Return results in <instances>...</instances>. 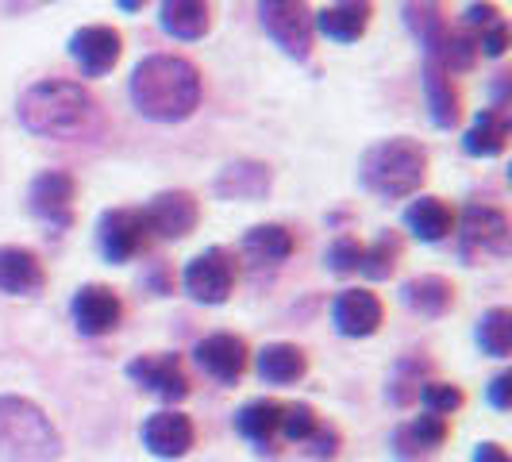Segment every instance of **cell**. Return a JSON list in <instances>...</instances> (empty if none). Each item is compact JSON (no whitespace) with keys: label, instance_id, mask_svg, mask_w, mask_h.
I'll return each instance as SVG.
<instances>
[{"label":"cell","instance_id":"obj_1","mask_svg":"<svg viewBox=\"0 0 512 462\" xmlns=\"http://www.w3.org/2000/svg\"><path fill=\"white\" fill-rule=\"evenodd\" d=\"M20 124L39 139L77 143V139H97L104 131L101 101L81 85L66 77L35 81L20 97Z\"/></svg>","mask_w":512,"mask_h":462},{"label":"cell","instance_id":"obj_2","mask_svg":"<svg viewBox=\"0 0 512 462\" xmlns=\"http://www.w3.org/2000/svg\"><path fill=\"white\" fill-rule=\"evenodd\" d=\"M128 93L139 116L158 120V124H178V120H189L197 112L205 81H201V70L189 58L151 54L131 70Z\"/></svg>","mask_w":512,"mask_h":462},{"label":"cell","instance_id":"obj_3","mask_svg":"<svg viewBox=\"0 0 512 462\" xmlns=\"http://www.w3.org/2000/svg\"><path fill=\"white\" fill-rule=\"evenodd\" d=\"M359 178L382 201L412 197L424 185V178H428V151L416 139H385V143H374L370 151L362 154Z\"/></svg>","mask_w":512,"mask_h":462},{"label":"cell","instance_id":"obj_4","mask_svg":"<svg viewBox=\"0 0 512 462\" xmlns=\"http://www.w3.org/2000/svg\"><path fill=\"white\" fill-rule=\"evenodd\" d=\"M0 459L4 462H58L62 436L51 416L27 397H0Z\"/></svg>","mask_w":512,"mask_h":462},{"label":"cell","instance_id":"obj_5","mask_svg":"<svg viewBox=\"0 0 512 462\" xmlns=\"http://www.w3.org/2000/svg\"><path fill=\"white\" fill-rule=\"evenodd\" d=\"M512 247V224L501 208L466 205L459 220V251L470 262L482 258H505Z\"/></svg>","mask_w":512,"mask_h":462},{"label":"cell","instance_id":"obj_6","mask_svg":"<svg viewBox=\"0 0 512 462\" xmlns=\"http://www.w3.org/2000/svg\"><path fill=\"white\" fill-rule=\"evenodd\" d=\"M258 20L266 27V35L282 47L289 58L305 62L312 54V8L308 0H258Z\"/></svg>","mask_w":512,"mask_h":462},{"label":"cell","instance_id":"obj_7","mask_svg":"<svg viewBox=\"0 0 512 462\" xmlns=\"http://www.w3.org/2000/svg\"><path fill=\"white\" fill-rule=\"evenodd\" d=\"M185 289L193 301L224 305L235 289V255L224 247H208L185 266Z\"/></svg>","mask_w":512,"mask_h":462},{"label":"cell","instance_id":"obj_8","mask_svg":"<svg viewBox=\"0 0 512 462\" xmlns=\"http://www.w3.org/2000/svg\"><path fill=\"white\" fill-rule=\"evenodd\" d=\"M139 212H143L147 231L162 235V239H185L201 220V205L189 189H166V193L151 197V205L139 208Z\"/></svg>","mask_w":512,"mask_h":462},{"label":"cell","instance_id":"obj_9","mask_svg":"<svg viewBox=\"0 0 512 462\" xmlns=\"http://www.w3.org/2000/svg\"><path fill=\"white\" fill-rule=\"evenodd\" d=\"M124 54V39L120 31L108 24H89L77 27L70 35V58L77 62V70L85 77H104Z\"/></svg>","mask_w":512,"mask_h":462},{"label":"cell","instance_id":"obj_10","mask_svg":"<svg viewBox=\"0 0 512 462\" xmlns=\"http://www.w3.org/2000/svg\"><path fill=\"white\" fill-rule=\"evenodd\" d=\"M147 224H143V212L139 208H108L97 224V243H101V255L108 262H128L143 251L147 243Z\"/></svg>","mask_w":512,"mask_h":462},{"label":"cell","instance_id":"obj_11","mask_svg":"<svg viewBox=\"0 0 512 462\" xmlns=\"http://www.w3.org/2000/svg\"><path fill=\"white\" fill-rule=\"evenodd\" d=\"M74 197L77 181L66 170H43L31 181V193H27L31 212L51 228H70L74 224Z\"/></svg>","mask_w":512,"mask_h":462},{"label":"cell","instance_id":"obj_12","mask_svg":"<svg viewBox=\"0 0 512 462\" xmlns=\"http://www.w3.org/2000/svg\"><path fill=\"white\" fill-rule=\"evenodd\" d=\"M74 324L81 335H108L116 324H120V316H124V305H120V297L108 289V285H81L74 293Z\"/></svg>","mask_w":512,"mask_h":462},{"label":"cell","instance_id":"obj_13","mask_svg":"<svg viewBox=\"0 0 512 462\" xmlns=\"http://www.w3.org/2000/svg\"><path fill=\"white\" fill-rule=\"evenodd\" d=\"M335 332L362 339V335H374L382 328V301L370 293V289H343L332 305Z\"/></svg>","mask_w":512,"mask_h":462},{"label":"cell","instance_id":"obj_14","mask_svg":"<svg viewBox=\"0 0 512 462\" xmlns=\"http://www.w3.org/2000/svg\"><path fill=\"white\" fill-rule=\"evenodd\" d=\"M128 378L139 382L143 389H151L162 401H181L189 393V378H185V370L174 355H143L128 366Z\"/></svg>","mask_w":512,"mask_h":462},{"label":"cell","instance_id":"obj_15","mask_svg":"<svg viewBox=\"0 0 512 462\" xmlns=\"http://www.w3.org/2000/svg\"><path fill=\"white\" fill-rule=\"evenodd\" d=\"M193 355L201 362V370L212 374L216 382H235V378L247 370V343L231 332L205 335V339L193 347Z\"/></svg>","mask_w":512,"mask_h":462},{"label":"cell","instance_id":"obj_16","mask_svg":"<svg viewBox=\"0 0 512 462\" xmlns=\"http://www.w3.org/2000/svg\"><path fill=\"white\" fill-rule=\"evenodd\" d=\"M193 439H197V432H193V420L185 412H154L143 424V443L158 459H181L193 447Z\"/></svg>","mask_w":512,"mask_h":462},{"label":"cell","instance_id":"obj_17","mask_svg":"<svg viewBox=\"0 0 512 462\" xmlns=\"http://www.w3.org/2000/svg\"><path fill=\"white\" fill-rule=\"evenodd\" d=\"M370 20H374V4L370 0H335L324 12L312 16V27L324 31L335 43H359Z\"/></svg>","mask_w":512,"mask_h":462},{"label":"cell","instance_id":"obj_18","mask_svg":"<svg viewBox=\"0 0 512 462\" xmlns=\"http://www.w3.org/2000/svg\"><path fill=\"white\" fill-rule=\"evenodd\" d=\"M47 282V270L35 251L27 247H0V293L8 297H31Z\"/></svg>","mask_w":512,"mask_h":462},{"label":"cell","instance_id":"obj_19","mask_svg":"<svg viewBox=\"0 0 512 462\" xmlns=\"http://www.w3.org/2000/svg\"><path fill=\"white\" fill-rule=\"evenodd\" d=\"M158 24L174 39H205L212 27V0H162L158 8Z\"/></svg>","mask_w":512,"mask_h":462},{"label":"cell","instance_id":"obj_20","mask_svg":"<svg viewBox=\"0 0 512 462\" xmlns=\"http://www.w3.org/2000/svg\"><path fill=\"white\" fill-rule=\"evenodd\" d=\"M447 432H451V428H447V420H443V416L424 412V416H416V420H409V424H401V428H397V436H393V451H397L405 462L428 459L436 447H443Z\"/></svg>","mask_w":512,"mask_h":462},{"label":"cell","instance_id":"obj_21","mask_svg":"<svg viewBox=\"0 0 512 462\" xmlns=\"http://www.w3.org/2000/svg\"><path fill=\"white\" fill-rule=\"evenodd\" d=\"M270 181H274V174H270L266 162L243 158V162H231L228 170L216 178V193L228 197V201H258V197H266Z\"/></svg>","mask_w":512,"mask_h":462},{"label":"cell","instance_id":"obj_22","mask_svg":"<svg viewBox=\"0 0 512 462\" xmlns=\"http://www.w3.org/2000/svg\"><path fill=\"white\" fill-rule=\"evenodd\" d=\"M509 147V112L497 104V108H486L470 131L462 135V151L474 154V158H497V154Z\"/></svg>","mask_w":512,"mask_h":462},{"label":"cell","instance_id":"obj_23","mask_svg":"<svg viewBox=\"0 0 512 462\" xmlns=\"http://www.w3.org/2000/svg\"><path fill=\"white\" fill-rule=\"evenodd\" d=\"M405 228L420 239V243H443L455 231V212L439 197H420L405 208Z\"/></svg>","mask_w":512,"mask_h":462},{"label":"cell","instance_id":"obj_24","mask_svg":"<svg viewBox=\"0 0 512 462\" xmlns=\"http://www.w3.org/2000/svg\"><path fill=\"white\" fill-rule=\"evenodd\" d=\"M293 247H297V239L282 224H258L243 235V258L251 266H278L293 255Z\"/></svg>","mask_w":512,"mask_h":462},{"label":"cell","instance_id":"obj_25","mask_svg":"<svg viewBox=\"0 0 512 462\" xmlns=\"http://www.w3.org/2000/svg\"><path fill=\"white\" fill-rule=\"evenodd\" d=\"M424 93H428V108H432V120L436 128H455L459 124V89L447 70H439L436 62L424 66Z\"/></svg>","mask_w":512,"mask_h":462},{"label":"cell","instance_id":"obj_26","mask_svg":"<svg viewBox=\"0 0 512 462\" xmlns=\"http://www.w3.org/2000/svg\"><path fill=\"white\" fill-rule=\"evenodd\" d=\"M308 359L297 343H270L258 351V374L274 385H289L297 378H305Z\"/></svg>","mask_w":512,"mask_h":462},{"label":"cell","instance_id":"obj_27","mask_svg":"<svg viewBox=\"0 0 512 462\" xmlns=\"http://www.w3.org/2000/svg\"><path fill=\"white\" fill-rule=\"evenodd\" d=\"M455 301V285L439 274H420L405 285V305L420 316H443Z\"/></svg>","mask_w":512,"mask_h":462},{"label":"cell","instance_id":"obj_28","mask_svg":"<svg viewBox=\"0 0 512 462\" xmlns=\"http://www.w3.org/2000/svg\"><path fill=\"white\" fill-rule=\"evenodd\" d=\"M278 424H282V405L270 401V397H258L251 405L235 412V428L239 436H247L251 443H270L278 436Z\"/></svg>","mask_w":512,"mask_h":462},{"label":"cell","instance_id":"obj_29","mask_svg":"<svg viewBox=\"0 0 512 462\" xmlns=\"http://www.w3.org/2000/svg\"><path fill=\"white\" fill-rule=\"evenodd\" d=\"M405 24H409V31L420 39V47L428 51L439 35L447 31L443 4H439V0H405Z\"/></svg>","mask_w":512,"mask_h":462},{"label":"cell","instance_id":"obj_30","mask_svg":"<svg viewBox=\"0 0 512 462\" xmlns=\"http://www.w3.org/2000/svg\"><path fill=\"white\" fill-rule=\"evenodd\" d=\"M397 258H401V235L397 231H382L370 247H362V262L359 270L366 278H389L393 270H397Z\"/></svg>","mask_w":512,"mask_h":462},{"label":"cell","instance_id":"obj_31","mask_svg":"<svg viewBox=\"0 0 512 462\" xmlns=\"http://www.w3.org/2000/svg\"><path fill=\"white\" fill-rule=\"evenodd\" d=\"M478 343L493 359H505L512 351V312L509 308H489L478 320Z\"/></svg>","mask_w":512,"mask_h":462},{"label":"cell","instance_id":"obj_32","mask_svg":"<svg viewBox=\"0 0 512 462\" xmlns=\"http://www.w3.org/2000/svg\"><path fill=\"white\" fill-rule=\"evenodd\" d=\"M316 428H320V416H316L312 405H282V424H278V432H282L285 439L308 443Z\"/></svg>","mask_w":512,"mask_h":462},{"label":"cell","instance_id":"obj_33","mask_svg":"<svg viewBox=\"0 0 512 462\" xmlns=\"http://www.w3.org/2000/svg\"><path fill=\"white\" fill-rule=\"evenodd\" d=\"M420 401H424V409L432 412V416H451V412L462 409V389L459 385H447V382H428L420 389Z\"/></svg>","mask_w":512,"mask_h":462},{"label":"cell","instance_id":"obj_34","mask_svg":"<svg viewBox=\"0 0 512 462\" xmlns=\"http://www.w3.org/2000/svg\"><path fill=\"white\" fill-rule=\"evenodd\" d=\"M362 262V243L355 235H339L332 247H328V266L335 274H355Z\"/></svg>","mask_w":512,"mask_h":462},{"label":"cell","instance_id":"obj_35","mask_svg":"<svg viewBox=\"0 0 512 462\" xmlns=\"http://www.w3.org/2000/svg\"><path fill=\"white\" fill-rule=\"evenodd\" d=\"M501 20H505V12H501L493 0H474V4L462 12V27H466L470 35H482L486 27L501 24Z\"/></svg>","mask_w":512,"mask_h":462},{"label":"cell","instance_id":"obj_36","mask_svg":"<svg viewBox=\"0 0 512 462\" xmlns=\"http://www.w3.org/2000/svg\"><path fill=\"white\" fill-rule=\"evenodd\" d=\"M478 39V51L489 54V58H501V54L509 51V20H501V24L486 27L482 35H474Z\"/></svg>","mask_w":512,"mask_h":462},{"label":"cell","instance_id":"obj_37","mask_svg":"<svg viewBox=\"0 0 512 462\" xmlns=\"http://www.w3.org/2000/svg\"><path fill=\"white\" fill-rule=\"evenodd\" d=\"M489 401H493V409H509L512 405V374H497L493 385H489Z\"/></svg>","mask_w":512,"mask_h":462},{"label":"cell","instance_id":"obj_38","mask_svg":"<svg viewBox=\"0 0 512 462\" xmlns=\"http://www.w3.org/2000/svg\"><path fill=\"white\" fill-rule=\"evenodd\" d=\"M474 462H509V451H505L501 443H482V447L474 451Z\"/></svg>","mask_w":512,"mask_h":462},{"label":"cell","instance_id":"obj_39","mask_svg":"<svg viewBox=\"0 0 512 462\" xmlns=\"http://www.w3.org/2000/svg\"><path fill=\"white\" fill-rule=\"evenodd\" d=\"M124 12H135V8H143V0H116Z\"/></svg>","mask_w":512,"mask_h":462}]
</instances>
